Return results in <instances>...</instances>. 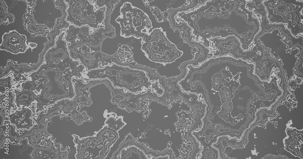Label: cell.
Wrapping results in <instances>:
<instances>
[{"label": "cell", "mask_w": 303, "mask_h": 159, "mask_svg": "<svg viewBox=\"0 0 303 159\" xmlns=\"http://www.w3.org/2000/svg\"><path fill=\"white\" fill-rule=\"evenodd\" d=\"M116 21L121 27V34L125 37L142 38L149 34L152 26L148 16L141 9L126 2L122 7L120 15Z\"/></svg>", "instance_id": "6da1fadb"}, {"label": "cell", "mask_w": 303, "mask_h": 159, "mask_svg": "<svg viewBox=\"0 0 303 159\" xmlns=\"http://www.w3.org/2000/svg\"><path fill=\"white\" fill-rule=\"evenodd\" d=\"M142 39V49L151 60L170 62L177 56L175 45L168 39L162 29H154Z\"/></svg>", "instance_id": "7a4b0ae2"}, {"label": "cell", "mask_w": 303, "mask_h": 159, "mask_svg": "<svg viewBox=\"0 0 303 159\" xmlns=\"http://www.w3.org/2000/svg\"><path fill=\"white\" fill-rule=\"evenodd\" d=\"M2 44H6L7 46L17 48L20 46H25L26 43V37L21 35L14 30L5 33L3 36Z\"/></svg>", "instance_id": "3957f363"}, {"label": "cell", "mask_w": 303, "mask_h": 159, "mask_svg": "<svg viewBox=\"0 0 303 159\" xmlns=\"http://www.w3.org/2000/svg\"><path fill=\"white\" fill-rule=\"evenodd\" d=\"M151 11L152 12V14L155 17L156 21L157 22H162L166 17H168L167 12H161L156 7H150Z\"/></svg>", "instance_id": "277c9868"}]
</instances>
